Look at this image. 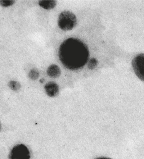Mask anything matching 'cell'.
Here are the masks:
<instances>
[{"mask_svg":"<svg viewBox=\"0 0 144 159\" xmlns=\"http://www.w3.org/2000/svg\"><path fill=\"white\" fill-rule=\"evenodd\" d=\"M60 60L67 69L77 70L83 68L88 61L89 51L86 44L78 39H67L58 50Z\"/></svg>","mask_w":144,"mask_h":159,"instance_id":"1","label":"cell"},{"mask_svg":"<svg viewBox=\"0 0 144 159\" xmlns=\"http://www.w3.org/2000/svg\"><path fill=\"white\" fill-rule=\"evenodd\" d=\"M77 24V17L71 11H65L60 14L58 19V25L61 30L64 31L72 30Z\"/></svg>","mask_w":144,"mask_h":159,"instance_id":"2","label":"cell"},{"mask_svg":"<svg viewBox=\"0 0 144 159\" xmlns=\"http://www.w3.org/2000/svg\"><path fill=\"white\" fill-rule=\"evenodd\" d=\"M30 151L23 144L17 145L12 148L9 154V159H30Z\"/></svg>","mask_w":144,"mask_h":159,"instance_id":"3","label":"cell"},{"mask_svg":"<svg viewBox=\"0 0 144 159\" xmlns=\"http://www.w3.org/2000/svg\"><path fill=\"white\" fill-rule=\"evenodd\" d=\"M132 65L135 74L144 81V53L137 55L132 60Z\"/></svg>","mask_w":144,"mask_h":159,"instance_id":"4","label":"cell"},{"mask_svg":"<svg viewBox=\"0 0 144 159\" xmlns=\"http://www.w3.org/2000/svg\"><path fill=\"white\" fill-rule=\"evenodd\" d=\"M46 93L50 97H55L59 93V86L54 82H48L44 86Z\"/></svg>","mask_w":144,"mask_h":159,"instance_id":"5","label":"cell"},{"mask_svg":"<svg viewBox=\"0 0 144 159\" xmlns=\"http://www.w3.org/2000/svg\"><path fill=\"white\" fill-rule=\"evenodd\" d=\"M48 75L51 78H56L60 77L61 74V70L60 68L56 64L50 65L47 70Z\"/></svg>","mask_w":144,"mask_h":159,"instance_id":"6","label":"cell"},{"mask_svg":"<svg viewBox=\"0 0 144 159\" xmlns=\"http://www.w3.org/2000/svg\"><path fill=\"white\" fill-rule=\"evenodd\" d=\"M40 6L47 10L53 9L56 6L57 2L56 1H40L38 2Z\"/></svg>","mask_w":144,"mask_h":159,"instance_id":"7","label":"cell"},{"mask_svg":"<svg viewBox=\"0 0 144 159\" xmlns=\"http://www.w3.org/2000/svg\"><path fill=\"white\" fill-rule=\"evenodd\" d=\"M39 76V72L36 69H33L29 72V76L30 79L36 80L38 78Z\"/></svg>","mask_w":144,"mask_h":159,"instance_id":"8","label":"cell"},{"mask_svg":"<svg viewBox=\"0 0 144 159\" xmlns=\"http://www.w3.org/2000/svg\"><path fill=\"white\" fill-rule=\"evenodd\" d=\"M9 87L11 89L15 91L19 90L20 88V84L18 82L16 81H11L9 83Z\"/></svg>","mask_w":144,"mask_h":159,"instance_id":"9","label":"cell"},{"mask_svg":"<svg viewBox=\"0 0 144 159\" xmlns=\"http://www.w3.org/2000/svg\"><path fill=\"white\" fill-rule=\"evenodd\" d=\"M98 63V60L96 58H91L88 61V67L90 70H93L97 67Z\"/></svg>","mask_w":144,"mask_h":159,"instance_id":"10","label":"cell"},{"mask_svg":"<svg viewBox=\"0 0 144 159\" xmlns=\"http://www.w3.org/2000/svg\"><path fill=\"white\" fill-rule=\"evenodd\" d=\"M14 1H0V4L3 7H8L13 4Z\"/></svg>","mask_w":144,"mask_h":159,"instance_id":"11","label":"cell"},{"mask_svg":"<svg viewBox=\"0 0 144 159\" xmlns=\"http://www.w3.org/2000/svg\"><path fill=\"white\" fill-rule=\"evenodd\" d=\"M44 80H44V78H42V79H41L40 80V82L41 83H43L44 82Z\"/></svg>","mask_w":144,"mask_h":159,"instance_id":"12","label":"cell"},{"mask_svg":"<svg viewBox=\"0 0 144 159\" xmlns=\"http://www.w3.org/2000/svg\"><path fill=\"white\" fill-rule=\"evenodd\" d=\"M96 159H111L109 158L100 157V158H97Z\"/></svg>","mask_w":144,"mask_h":159,"instance_id":"13","label":"cell"},{"mask_svg":"<svg viewBox=\"0 0 144 159\" xmlns=\"http://www.w3.org/2000/svg\"><path fill=\"white\" fill-rule=\"evenodd\" d=\"M1 124H0V129H1Z\"/></svg>","mask_w":144,"mask_h":159,"instance_id":"14","label":"cell"}]
</instances>
